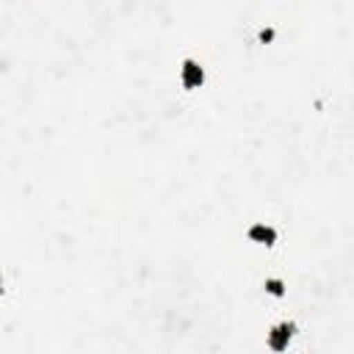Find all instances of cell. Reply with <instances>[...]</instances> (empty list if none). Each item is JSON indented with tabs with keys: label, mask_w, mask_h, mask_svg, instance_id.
<instances>
[{
	"label": "cell",
	"mask_w": 354,
	"mask_h": 354,
	"mask_svg": "<svg viewBox=\"0 0 354 354\" xmlns=\"http://www.w3.org/2000/svg\"><path fill=\"white\" fill-rule=\"evenodd\" d=\"M177 83L183 91H199L205 83H207V69L199 58L194 55H183L180 58V69H177Z\"/></svg>",
	"instance_id": "6da1fadb"
},
{
	"label": "cell",
	"mask_w": 354,
	"mask_h": 354,
	"mask_svg": "<svg viewBox=\"0 0 354 354\" xmlns=\"http://www.w3.org/2000/svg\"><path fill=\"white\" fill-rule=\"evenodd\" d=\"M274 39H277V28H271V25L257 28V36H254V41H257V44H271Z\"/></svg>",
	"instance_id": "5b68a950"
},
{
	"label": "cell",
	"mask_w": 354,
	"mask_h": 354,
	"mask_svg": "<svg viewBox=\"0 0 354 354\" xmlns=\"http://www.w3.org/2000/svg\"><path fill=\"white\" fill-rule=\"evenodd\" d=\"M263 290H266V296L285 299V296H288V282H285L282 277H266V279H263Z\"/></svg>",
	"instance_id": "277c9868"
},
{
	"label": "cell",
	"mask_w": 354,
	"mask_h": 354,
	"mask_svg": "<svg viewBox=\"0 0 354 354\" xmlns=\"http://www.w3.org/2000/svg\"><path fill=\"white\" fill-rule=\"evenodd\" d=\"M6 293V277H3V271H0V296Z\"/></svg>",
	"instance_id": "8992f818"
},
{
	"label": "cell",
	"mask_w": 354,
	"mask_h": 354,
	"mask_svg": "<svg viewBox=\"0 0 354 354\" xmlns=\"http://www.w3.org/2000/svg\"><path fill=\"white\" fill-rule=\"evenodd\" d=\"M243 238H246L249 243H257V246L271 249V246H277V241H279V230H277L271 221H252V224L246 227Z\"/></svg>",
	"instance_id": "3957f363"
},
{
	"label": "cell",
	"mask_w": 354,
	"mask_h": 354,
	"mask_svg": "<svg viewBox=\"0 0 354 354\" xmlns=\"http://www.w3.org/2000/svg\"><path fill=\"white\" fill-rule=\"evenodd\" d=\"M299 335V324L296 321H290V318H285V321H277V324H271L268 326V332H266V348H271V351H288V346H290V340Z\"/></svg>",
	"instance_id": "7a4b0ae2"
}]
</instances>
